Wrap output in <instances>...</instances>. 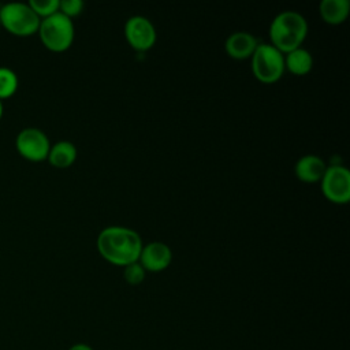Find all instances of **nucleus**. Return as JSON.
<instances>
[{"label": "nucleus", "mask_w": 350, "mask_h": 350, "mask_svg": "<svg viewBox=\"0 0 350 350\" xmlns=\"http://www.w3.org/2000/svg\"><path fill=\"white\" fill-rule=\"evenodd\" d=\"M97 249L100 254L111 264L126 267L137 262L142 250V241L138 232L131 228L111 226L98 234Z\"/></svg>", "instance_id": "nucleus-1"}, {"label": "nucleus", "mask_w": 350, "mask_h": 350, "mask_svg": "<svg viewBox=\"0 0 350 350\" xmlns=\"http://www.w3.org/2000/svg\"><path fill=\"white\" fill-rule=\"evenodd\" d=\"M308 34L306 19L295 11L278 14L269 26L271 45L282 53H287L301 46Z\"/></svg>", "instance_id": "nucleus-2"}, {"label": "nucleus", "mask_w": 350, "mask_h": 350, "mask_svg": "<svg viewBox=\"0 0 350 350\" xmlns=\"http://www.w3.org/2000/svg\"><path fill=\"white\" fill-rule=\"evenodd\" d=\"M38 34L48 49L62 52L68 49L74 41V23L71 18L57 11L41 19Z\"/></svg>", "instance_id": "nucleus-3"}, {"label": "nucleus", "mask_w": 350, "mask_h": 350, "mask_svg": "<svg viewBox=\"0 0 350 350\" xmlns=\"http://www.w3.org/2000/svg\"><path fill=\"white\" fill-rule=\"evenodd\" d=\"M41 18L29 3L8 1L0 7V23L15 36H31L38 31Z\"/></svg>", "instance_id": "nucleus-4"}, {"label": "nucleus", "mask_w": 350, "mask_h": 350, "mask_svg": "<svg viewBox=\"0 0 350 350\" xmlns=\"http://www.w3.org/2000/svg\"><path fill=\"white\" fill-rule=\"evenodd\" d=\"M252 71L260 82L273 83L284 72V55L271 44H258L252 55Z\"/></svg>", "instance_id": "nucleus-5"}, {"label": "nucleus", "mask_w": 350, "mask_h": 350, "mask_svg": "<svg viewBox=\"0 0 350 350\" xmlns=\"http://www.w3.org/2000/svg\"><path fill=\"white\" fill-rule=\"evenodd\" d=\"M321 191L324 197L331 202L346 204L350 200L349 170L339 164L327 167L321 178Z\"/></svg>", "instance_id": "nucleus-6"}, {"label": "nucleus", "mask_w": 350, "mask_h": 350, "mask_svg": "<svg viewBox=\"0 0 350 350\" xmlns=\"http://www.w3.org/2000/svg\"><path fill=\"white\" fill-rule=\"evenodd\" d=\"M15 146L25 159L41 161L48 157L51 142L48 135L41 129L25 127L18 133Z\"/></svg>", "instance_id": "nucleus-7"}, {"label": "nucleus", "mask_w": 350, "mask_h": 350, "mask_svg": "<svg viewBox=\"0 0 350 350\" xmlns=\"http://www.w3.org/2000/svg\"><path fill=\"white\" fill-rule=\"evenodd\" d=\"M124 36L129 45L138 51L145 52L156 42V29L153 23L145 16H131L124 25Z\"/></svg>", "instance_id": "nucleus-8"}, {"label": "nucleus", "mask_w": 350, "mask_h": 350, "mask_svg": "<svg viewBox=\"0 0 350 350\" xmlns=\"http://www.w3.org/2000/svg\"><path fill=\"white\" fill-rule=\"evenodd\" d=\"M172 260L171 249L163 242H150L142 246L138 262L145 271L160 272L164 271Z\"/></svg>", "instance_id": "nucleus-9"}, {"label": "nucleus", "mask_w": 350, "mask_h": 350, "mask_svg": "<svg viewBox=\"0 0 350 350\" xmlns=\"http://www.w3.org/2000/svg\"><path fill=\"white\" fill-rule=\"evenodd\" d=\"M258 42L254 36L246 31H235L227 37L224 48L230 57L243 60L253 55Z\"/></svg>", "instance_id": "nucleus-10"}, {"label": "nucleus", "mask_w": 350, "mask_h": 350, "mask_svg": "<svg viewBox=\"0 0 350 350\" xmlns=\"http://www.w3.org/2000/svg\"><path fill=\"white\" fill-rule=\"evenodd\" d=\"M327 170L325 163L314 156V154H305L302 156L294 167L295 176L306 183H313L317 180H321L324 172Z\"/></svg>", "instance_id": "nucleus-11"}, {"label": "nucleus", "mask_w": 350, "mask_h": 350, "mask_svg": "<svg viewBox=\"0 0 350 350\" xmlns=\"http://www.w3.org/2000/svg\"><path fill=\"white\" fill-rule=\"evenodd\" d=\"M350 12L347 0H323L320 3V15L328 25H340L346 21Z\"/></svg>", "instance_id": "nucleus-12"}, {"label": "nucleus", "mask_w": 350, "mask_h": 350, "mask_svg": "<svg viewBox=\"0 0 350 350\" xmlns=\"http://www.w3.org/2000/svg\"><path fill=\"white\" fill-rule=\"evenodd\" d=\"M46 159L53 167L67 168L77 159V148L70 141H57L56 144L51 145Z\"/></svg>", "instance_id": "nucleus-13"}, {"label": "nucleus", "mask_w": 350, "mask_h": 350, "mask_svg": "<svg viewBox=\"0 0 350 350\" xmlns=\"http://www.w3.org/2000/svg\"><path fill=\"white\" fill-rule=\"evenodd\" d=\"M313 59L309 51L304 48H297L286 53L284 68H287L294 75H305L312 70Z\"/></svg>", "instance_id": "nucleus-14"}, {"label": "nucleus", "mask_w": 350, "mask_h": 350, "mask_svg": "<svg viewBox=\"0 0 350 350\" xmlns=\"http://www.w3.org/2000/svg\"><path fill=\"white\" fill-rule=\"evenodd\" d=\"M18 83L16 72L7 66H0V98L12 96L18 89Z\"/></svg>", "instance_id": "nucleus-15"}, {"label": "nucleus", "mask_w": 350, "mask_h": 350, "mask_svg": "<svg viewBox=\"0 0 350 350\" xmlns=\"http://www.w3.org/2000/svg\"><path fill=\"white\" fill-rule=\"evenodd\" d=\"M27 3L40 18H46L59 11V0H29Z\"/></svg>", "instance_id": "nucleus-16"}, {"label": "nucleus", "mask_w": 350, "mask_h": 350, "mask_svg": "<svg viewBox=\"0 0 350 350\" xmlns=\"http://www.w3.org/2000/svg\"><path fill=\"white\" fill-rule=\"evenodd\" d=\"M145 269L142 268V265L137 261V262H131L129 265L124 267V271H123V276H124V280L131 284V286H137L139 283L144 282L145 279Z\"/></svg>", "instance_id": "nucleus-17"}, {"label": "nucleus", "mask_w": 350, "mask_h": 350, "mask_svg": "<svg viewBox=\"0 0 350 350\" xmlns=\"http://www.w3.org/2000/svg\"><path fill=\"white\" fill-rule=\"evenodd\" d=\"M83 8V1L81 0H59V11L68 18L79 15Z\"/></svg>", "instance_id": "nucleus-18"}, {"label": "nucleus", "mask_w": 350, "mask_h": 350, "mask_svg": "<svg viewBox=\"0 0 350 350\" xmlns=\"http://www.w3.org/2000/svg\"><path fill=\"white\" fill-rule=\"evenodd\" d=\"M68 350H93V347H92L90 345H88V343L79 342V343L71 345V346L68 347Z\"/></svg>", "instance_id": "nucleus-19"}, {"label": "nucleus", "mask_w": 350, "mask_h": 350, "mask_svg": "<svg viewBox=\"0 0 350 350\" xmlns=\"http://www.w3.org/2000/svg\"><path fill=\"white\" fill-rule=\"evenodd\" d=\"M1 116H3V100L0 98V119H1Z\"/></svg>", "instance_id": "nucleus-20"}, {"label": "nucleus", "mask_w": 350, "mask_h": 350, "mask_svg": "<svg viewBox=\"0 0 350 350\" xmlns=\"http://www.w3.org/2000/svg\"><path fill=\"white\" fill-rule=\"evenodd\" d=\"M0 26H1V23H0Z\"/></svg>", "instance_id": "nucleus-21"}]
</instances>
